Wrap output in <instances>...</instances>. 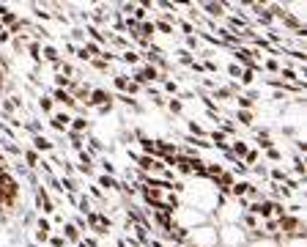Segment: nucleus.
<instances>
[{"instance_id":"nucleus-1","label":"nucleus","mask_w":307,"mask_h":247,"mask_svg":"<svg viewBox=\"0 0 307 247\" xmlns=\"http://www.w3.org/2000/svg\"><path fill=\"white\" fill-rule=\"evenodd\" d=\"M203 223H211V217L192 209V206H184V203L173 211V217H170L173 231H189V228H197V225H203Z\"/></svg>"},{"instance_id":"nucleus-2","label":"nucleus","mask_w":307,"mask_h":247,"mask_svg":"<svg viewBox=\"0 0 307 247\" xmlns=\"http://www.w3.org/2000/svg\"><path fill=\"white\" fill-rule=\"evenodd\" d=\"M181 247H220L217 225L214 223H203V225H197V228H189Z\"/></svg>"},{"instance_id":"nucleus-3","label":"nucleus","mask_w":307,"mask_h":247,"mask_svg":"<svg viewBox=\"0 0 307 247\" xmlns=\"http://www.w3.org/2000/svg\"><path fill=\"white\" fill-rule=\"evenodd\" d=\"M217 236H220V247H247V233L238 225H217Z\"/></svg>"},{"instance_id":"nucleus-4","label":"nucleus","mask_w":307,"mask_h":247,"mask_svg":"<svg viewBox=\"0 0 307 247\" xmlns=\"http://www.w3.org/2000/svg\"><path fill=\"white\" fill-rule=\"evenodd\" d=\"M30 149L36 151V154H42V157H50L52 151L58 149V143L52 137H47V135H33L30 137Z\"/></svg>"},{"instance_id":"nucleus-5","label":"nucleus","mask_w":307,"mask_h":247,"mask_svg":"<svg viewBox=\"0 0 307 247\" xmlns=\"http://www.w3.org/2000/svg\"><path fill=\"white\" fill-rule=\"evenodd\" d=\"M93 184L99 187L105 195H113V192H118L121 195V182H118V176H105V173H96L93 176Z\"/></svg>"},{"instance_id":"nucleus-6","label":"nucleus","mask_w":307,"mask_h":247,"mask_svg":"<svg viewBox=\"0 0 307 247\" xmlns=\"http://www.w3.org/2000/svg\"><path fill=\"white\" fill-rule=\"evenodd\" d=\"M50 129H55V132H60V135H66L69 132V124H72V113L69 110H55L50 118Z\"/></svg>"},{"instance_id":"nucleus-7","label":"nucleus","mask_w":307,"mask_h":247,"mask_svg":"<svg viewBox=\"0 0 307 247\" xmlns=\"http://www.w3.org/2000/svg\"><path fill=\"white\" fill-rule=\"evenodd\" d=\"M58 233L66 239V242H69V247H74V244H80V242H83V231H80L77 225L72 223V220H66V223L58 228Z\"/></svg>"},{"instance_id":"nucleus-8","label":"nucleus","mask_w":307,"mask_h":247,"mask_svg":"<svg viewBox=\"0 0 307 247\" xmlns=\"http://www.w3.org/2000/svg\"><path fill=\"white\" fill-rule=\"evenodd\" d=\"M250 149H252L250 140H244V137H233V140L228 143V154L236 157V159H244V154H247Z\"/></svg>"},{"instance_id":"nucleus-9","label":"nucleus","mask_w":307,"mask_h":247,"mask_svg":"<svg viewBox=\"0 0 307 247\" xmlns=\"http://www.w3.org/2000/svg\"><path fill=\"white\" fill-rule=\"evenodd\" d=\"M69 132H74V135H91V132H93V124L88 121L85 116H72Z\"/></svg>"},{"instance_id":"nucleus-10","label":"nucleus","mask_w":307,"mask_h":247,"mask_svg":"<svg viewBox=\"0 0 307 247\" xmlns=\"http://www.w3.org/2000/svg\"><path fill=\"white\" fill-rule=\"evenodd\" d=\"M22 162H25V168H28V170H39V165H42V154H36L30 146H25V149H22Z\"/></svg>"},{"instance_id":"nucleus-11","label":"nucleus","mask_w":307,"mask_h":247,"mask_svg":"<svg viewBox=\"0 0 307 247\" xmlns=\"http://www.w3.org/2000/svg\"><path fill=\"white\" fill-rule=\"evenodd\" d=\"M36 108L42 110L47 118H50L52 113L58 110V108H55V102H52V96H50V93H39V96H36Z\"/></svg>"},{"instance_id":"nucleus-12","label":"nucleus","mask_w":307,"mask_h":247,"mask_svg":"<svg viewBox=\"0 0 307 247\" xmlns=\"http://www.w3.org/2000/svg\"><path fill=\"white\" fill-rule=\"evenodd\" d=\"M118 63H124V66H132V69H138V66L143 63V61H140V52L134 50V47H129L126 52H121V55H118Z\"/></svg>"},{"instance_id":"nucleus-13","label":"nucleus","mask_w":307,"mask_h":247,"mask_svg":"<svg viewBox=\"0 0 307 247\" xmlns=\"http://www.w3.org/2000/svg\"><path fill=\"white\" fill-rule=\"evenodd\" d=\"M165 110L170 113V116H176V118H184V116H187V104H184L179 96L167 99V102H165Z\"/></svg>"},{"instance_id":"nucleus-14","label":"nucleus","mask_w":307,"mask_h":247,"mask_svg":"<svg viewBox=\"0 0 307 247\" xmlns=\"http://www.w3.org/2000/svg\"><path fill=\"white\" fill-rule=\"evenodd\" d=\"M197 11H206V17H222L225 19V3H197Z\"/></svg>"},{"instance_id":"nucleus-15","label":"nucleus","mask_w":307,"mask_h":247,"mask_svg":"<svg viewBox=\"0 0 307 247\" xmlns=\"http://www.w3.org/2000/svg\"><path fill=\"white\" fill-rule=\"evenodd\" d=\"M230 118H236V124H242V126H255V110H233V116Z\"/></svg>"},{"instance_id":"nucleus-16","label":"nucleus","mask_w":307,"mask_h":247,"mask_svg":"<svg viewBox=\"0 0 307 247\" xmlns=\"http://www.w3.org/2000/svg\"><path fill=\"white\" fill-rule=\"evenodd\" d=\"M187 132H189L192 137H197V140H203V137L209 135V132H206V126L197 121V118H187Z\"/></svg>"},{"instance_id":"nucleus-17","label":"nucleus","mask_w":307,"mask_h":247,"mask_svg":"<svg viewBox=\"0 0 307 247\" xmlns=\"http://www.w3.org/2000/svg\"><path fill=\"white\" fill-rule=\"evenodd\" d=\"M247 247H280V239L275 236H255V239H250Z\"/></svg>"},{"instance_id":"nucleus-18","label":"nucleus","mask_w":307,"mask_h":247,"mask_svg":"<svg viewBox=\"0 0 307 247\" xmlns=\"http://www.w3.org/2000/svg\"><path fill=\"white\" fill-rule=\"evenodd\" d=\"M113 88H115V93H126V88H129V77H126V75H121V72H113Z\"/></svg>"},{"instance_id":"nucleus-19","label":"nucleus","mask_w":307,"mask_h":247,"mask_svg":"<svg viewBox=\"0 0 307 247\" xmlns=\"http://www.w3.org/2000/svg\"><path fill=\"white\" fill-rule=\"evenodd\" d=\"M261 159H266V162H283V149L280 146H275V149H269V151H261Z\"/></svg>"},{"instance_id":"nucleus-20","label":"nucleus","mask_w":307,"mask_h":247,"mask_svg":"<svg viewBox=\"0 0 307 247\" xmlns=\"http://www.w3.org/2000/svg\"><path fill=\"white\" fill-rule=\"evenodd\" d=\"M238 85H242V91L244 88H252V85H255V72H252V69H244L242 77H238Z\"/></svg>"},{"instance_id":"nucleus-21","label":"nucleus","mask_w":307,"mask_h":247,"mask_svg":"<svg viewBox=\"0 0 307 247\" xmlns=\"http://www.w3.org/2000/svg\"><path fill=\"white\" fill-rule=\"evenodd\" d=\"M280 247H307L304 236H288V239H280Z\"/></svg>"},{"instance_id":"nucleus-22","label":"nucleus","mask_w":307,"mask_h":247,"mask_svg":"<svg viewBox=\"0 0 307 247\" xmlns=\"http://www.w3.org/2000/svg\"><path fill=\"white\" fill-rule=\"evenodd\" d=\"M242 72H244V69H242V66H238V63H233V61H230L228 66H225V75H228L230 80H233V83H236L238 77H242Z\"/></svg>"},{"instance_id":"nucleus-23","label":"nucleus","mask_w":307,"mask_h":247,"mask_svg":"<svg viewBox=\"0 0 307 247\" xmlns=\"http://www.w3.org/2000/svg\"><path fill=\"white\" fill-rule=\"evenodd\" d=\"M44 247H69V242H66V239H63V236H60V233L55 231L50 239H47V244H44Z\"/></svg>"},{"instance_id":"nucleus-24","label":"nucleus","mask_w":307,"mask_h":247,"mask_svg":"<svg viewBox=\"0 0 307 247\" xmlns=\"http://www.w3.org/2000/svg\"><path fill=\"white\" fill-rule=\"evenodd\" d=\"M91 66H93V69H96V72H105V75H107V72L113 69V63H107L105 58H93V61H91Z\"/></svg>"}]
</instances>
